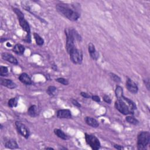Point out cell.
Returning <instances> with one entry per match:
<instances>
[{"label":"cell","mask_w":150,"mask_h":150,"mask_svg":"<svg viewBox=\"0 0 150 150\" xmlns=\"http://www.w3.org/2000/svg\"><path fill=\"white\" fill-rule=\"evenodd\" d=\"M56 9L61 15L71 21H76L80 16V14L77 11L71 8L68 4H58L56 5Z\"/></svg>","instance_id":"2"},{"label":"cell","mask_w":150,"mask_h":150,"mask_svg":"<svg viewBox=\"0 0 150 150\" xmlns=\"http://www.w3.org/2000/svg\"><path fill=\"white\" fill-rule=\"evenodd\" d=\"M126 88L127 90L133 94H136L138 92V88L136 83L130 78L127 77L126 80Z\"/></svg>","instance_id":"9"},{"label":"cell","mask_w":150,"mask_h":150,"mask_svg":"<svg viewBox=\"0 0 150 150\" xmlns=\"http://www.w3.org/2000/svg\"><path fill=\"white\" fill-rule=\"evenodd\" d=\"M45 149H53V148H50V147H47V148H45Z\"/></svg>","instance_id":"34"},{"label":"cell","mask_w":150,"mask_h":150,"mask_svg":"<svg viewBox=\"0 0 150 150\" xmlns=\"http://www.w3.org/2000/svg\"><path fill=\"white\" fill-rule=\"evenodd\" d=\"M115 94L116 96L117 99L122 98L123 95V89L120 86H117L115 90Z\"/></svg>","instance_id":"23"},{"label":"cell","mask_w":150,"mask_h":150,"mask_svg":"<svg viewBox=\"0 0 150 150\" xmlns=\"http://www.w3.org/2000/svg\"><path fill=\"white\" fill-rule=\"evenodd\" d=\"M76 31L74 29H65V35L66 36V48L68 53H69L72 49L76 47L75 40Z\"/></svg>","instance_id":"4"},{"label":"cell","mask_w":150,"mask_h":150,"mask_svg":"<svg viewBox=\"0 0 150 150\" xmlns=\"http://www.w3.org/2000/svg\"><path fill=\"white\" fill-rule=\"evenodd\" d=\"M116 109L124 115H133L137 109V105L134 101L123 96L115 102Z\"/></svg>","instance_id":"1"},{"label":"cell","mask_w":150,"mask_h":150,"mask_svg":"<svg viewBox=\"0 0 150 150\" xmlns=\"http://www.w3.org/2000/svg\"><path fill=\"white\" fill-rule=\"evenodd\" d=\"M114 147L116 148V149H119V150H121V149H124V148L120 145H118V144H115L114 145Z\"/></svg>","instance_id":"33"},{"label":"cell","mask_w":150,"mask_h":150,"mask_svg":"<svg viewBox=\"0 0 150 150\" xmlns=\"http://www.w3.org/2000/svg\"><path fill=\"white\" fill-rule=\"evenodd\" d=\"M144 84L145 85L147 89L149 90V79L146 78L144 80Z\"/></svg>","instance_id":"31"},{"label":"cell","mask_w":150,"mask_h":150,"mask_svg":"<svg viewBox=\"0 0 150 150\" xmlns=\"http://www.w3.org/2000/svg\"><path fill=\"white\" fill-rule=\"evenodd\" d=\"M1 58L3 60L11 63L13 64V65H17L18 64V61L17 59L11 53L7 52H3L1 54Z\"/></svg>","instance_id":"12"},{"label":"cell","mask_w":150,"mask_h":150,"mask_svg":"<svg viewBox=\"0 0 150 150\" xmlns=\"http://www.w3.org/2000/svg\"><path fill=\"white\" fill-rule=\"evenodd\" d=\"M125 120L127 123L132 125H137L139 124V121L133 116H127L125 118Z\"/></svg>","instance_id":"22"},{"label":"cell","mask_w":150,"mask_h":150,"mask_svg":"<svg viewBox=\"0 0 150 150\" xmlns=\"http://www.w3.org/2000/svg\"><path fill=\"white\" fill-rule=\"evenodd\" d=\"M8 105L11 108H15V107H16L18 105V99L16 97L11 98L8 100Z\"/></svg>","instance_id":"24"},{"label":"cell","mask_w":150,"mask_h":150,"mask_svg":"<svg viewBox=\"0 0 150 150\" xmlns=\"http://www.w3.org/2000/svg\"><path fill=\"white\" fill-rule=\"evenodd\" d=\"M55 80L57 82H58V83H60V84H63L64 86H67V85L69 84V81L67 79H65V78L59 77V78L56 79Z\"/></svg>","instance_id":"27"},{"label":"cell","mask_w":150,"mask_h":150,"mask_svg":"<svg viewBox=\"0 0 150 150\" xmlns=\"http://www.w3.org/2000/svg\"><path fill=\"white\" fill-rule=\"evenodd\" d=\"M28 114L32 117H36L38 115V110L37 106L35 105L30 106L28 110Z\"/></svg>","instance_id":"18"},{"label":"cell","mask_w":150,"mask_h":150,"mask_svg":"<svg viewBox=\"0 0 150 150\" xmlns=\"http://www.w3.org/2000/svg\"><path fill=\"white\" fill-rule=\"evenodd\" d=\"M91 99H92L93 101H96V102H97V103H100V102L101 101V99H100V97L98 96H97V95L92 96V97H91Z\"/></svg>","instance_id":"30"},{"label":"cell","mask_w":150,"mask_h":150,"mask_svg":"<svg viewBox=\"0 0 150 150\" xmlns=\"http://www.w3.org/2000/svg\"><path fill=\"white\" fill-rule=\"evenodd\" d=\"M109 75H110V77L111 79L112 80H113L114 82H116L117 83H120L121 82V78L118 75H117L116 74H115L114 73H110Z\"/></svg>","instance_id":"26"},{"label":"cell","mask_w":150,"mask_h":150,"mask_svg":"<svg viewBox=\"0 0 150 150\" xmlns=\"http://www.w3.org/2000/svg\"><path fill=\"white\" fill-rule=\"evenodd\" d=\"M12 51L14 52H15L16 54H17L18 55H22L24 53L25 48L24 46H23V45L17 44L14 47Z\"/></svg>","instance_id":"16"},{"label":"cell","mask_w":150,"mask_h":150,"mask_svg":"<svg viewBox=\"0 0 150 150\" xmlns=\"http://www.w3.org/2000/svg\"><path fill=\"white\" fill-rule=\"evenodd\" d=\"M0 84L3 86H5L10 89H14L17 87L16 84L12 80L4 79L2 77L0 79Z\"/></svg>","instance_id":"10"},{"label":"cell","mask_w":150,"mask_h":150,"mask_svg":"<svg viewBox=\"0 0 150 150\" xmlns=\"http://www.w3.org/2000/svg\"><path fill=\"white\" fill-rule=\"evenodd\" d=\"M80 95H81L83 97H84V98H85V99H90V98L92 97V96H91L89 93L84 92H81V93H80Z\"/></svg>","instance_id":"29"},{"label":"cell","mask_w":150,"mask_h":150,"mask_svg":"<svg viewBox=\"0 0 150 150\" xmlns=\"http://www.w3.org/2000/svg\"><path fill=\"white\" fill-rule=\"evenodd\" d=\"M71 60L76 65H80L83 61V53L76 47L72 49L69 53Z\"/></svg>","instance_id":"6"},{"label":"cell","mask_w":150,"mask_h":150,"mask_svg":"<svg viewBox=\"0 0 150 150\" xmlns=\"http://www.w3.org/2000/svg\"><path fill=\"white\" fill-rule=\"evenodd\" d=\"M13 11L17 16L20 26L25 32H27V36L25 37V38L24 39V40L25 42H26L27 43H31V28H30V25H29L28 22L25 18L23 12L21 11L19 9L16 8H14Z\"/></svg>","instance_id":"3"},{"label":"cell","mask_w":150,"mask_h":150,"mask_svg":"<svg viewBox=\"0 0 150 150\" xmlns=\"http://www.w3.org/2000/svg\"><path fill=\"white\" fill-rule=\"evenodd\" d=\"M54 133L58 137H59L62 140H67L69 138L68 135H66L62 130L58 129V128H55L54 130Z\"/></svg>","instance_id":"17"},{"label":"cell","mask_w":150,"mask_h":150,"mask_svg":"<svg viewBox=\"0 0 150 150\" xmlns=\"http://www.w3.org/2000/svg\"><path fill=\"white\" fill-rule=\"evenodd\" d=\"M47 93L49 96L53 97L58 95V90L55 86H49L47 89Z\"/></svg>","instance_id":"20"},{"label":"cell","mask_w":150,"mask_h":150,"mask_svg":"<svg viewBox=\"0 0 150 150\" xmlns=\"http://www.w3.org/2000/svg\"><path fill=\"white\" fill-rule=\"evenodd\" d=\"M56 116L58 118L69 119L72 118V113L71 110L68 109H60L58 110Z\"/></svg>","instance_id":"11"},{"label":"cell","mask_w":150,"mask_h":150,"mask_svg":"<svg viewBox=\"0 0 150 150\" xmlns=\"http://www.w3.org/2000/svg\"><path fill=\"white\" fill-rule=\"evenodd\" d=\"M8 75V69L6 66H1L0 67V75L2 77L7 76Z\"/></svg>","instance_id":"25"},{"label":"cell","mask_w":150,"mask_h":150,"mask_svg":"<svg viewBox=\"0 0 150 150\" xmlns=\"http://www.w3.org/2000/svg\"><path fill=\"white\" fill-rule=\"evenodd\" d=\"M150 142V133L148 132H141L137 136V148L145 149Z\"/></svg>","instance_id":"5"},{"label":"cell","mask_w":150,"mask_h":150,"mask_svg":"<svg viewBox=\"0 0 150 150\" xmlns=\"http://www.w3.org/2000/svg\"><path fill=\"white\" fill-rule=\"evenodd\" d=\"M34 37L35 40L36 44L39 46H42L44 44V39H43L39 34L36 32L34 33Z\"/></svg>","instance_id":"21"},{"label":"cell","mask_w":150,"mask_h":150,"mask_svg":"<svg viewBox=\"0 0 150 150\" xmlns=\"http://www.w3.org/2000/svg\"><path fill=\"white\" fill-rule=\"evenodd\" d=\"M72 104L75 105V106H76V107H77V108H80L81 107V104L78 102V101L77 100H75V99H73L72 100Z\"/></svg>","instance_id":"32"},{"label":"cell","mask_w":150,"mask_h":150,"mask_svg":"<svg viewBox=\"0 0 150 150\" xmlns=\"http://www.w3.org/2000/svg\"><path fill=\"white\" fill-rule=\"evenodd\" d=\"M19 81L25 85H31L32 84V80L29 75L26 73L21 74L18 77Z\"/></svg>","instance_id":"14"},{"label":"cell","mask_w":150,"mask_h":150,"mask_svg":"<svg viewBox=\"0 0 150 150\" xmlns=\"http://www.w3.org/2000/svg\"><path fill=\"white\" fill-rule=\"evenodd\" d=\"M103 99L104 100V102H105L106 103L108 104H111L112 103V100L110 99V97L108 96V95H104L103 97Z\"/></svg>","instance_id":"28"},{"label":"cell","mask_w":150,"mask_h":150,"mask_svg":"<svg viewBox=\"0 0 150 150\" xmlns=\"http://www.w3.org/2000/svg\"><path fill=\"white\" fill-rule=\"evenodd\" d=\"M88 51L91 58L94 60H97L99 57V54L96 51L95 45L92 43H90L88 45Z\"/></svg>","instance_id":"13"},{"label":"cell","mask_w":150,"mask_h":150,"mask_svg":"<svg viewBox=\"0 0 150 150\" xmlns=\"http://www.w3.org/2000/svg\"><path fill=\"white\" fill-rule=\"evenodd\" d=\"M5 147L9 149H16L18 148V144L15 140H10L5 143Z\"/></svg>","instance_id":"19"},{"label":"cell","mask_w":150,"mask_h":150,"mask_svg":"<svg viewBox=\"0 0 150 150\" xmlns=\"http://www.w3.org/2000/svg\"><path fill=\"white\" fill-rule=\"evenodd\" d=\"M86 123L88 125L93 127V128H97L99 126V123L97 120L93 117H86L84 119Z\"/></svg>","instance_id":"15"},{"label":"cell","mask_w":150,"mask_h":150,"mask_svg":"<svg viewBox=\"0 0 150 150\" xmlns=\"http://www.w3.org/2000/svg\"><path fill=\"white\" fill-rule=\"evenodd\" d=\"M85 140L86 143L93 150H97L101 147V143L99 140L94 135L85 133Z\"/></svg>","instance_id":"7"},{"label":"cell","mask_w":150,"mask_h":150,"mask_svg":"<svg viewBox=\"0 0 150 150\" xmlns=\"http://www.w3.org/2000/svg\"><path fill=\"white\" fill-rule=\"evenodd\" d=\"M15 126L18 132L21 136L25 138L26 139L29 138V137L30 136V132L24 124L17 121L15 122Z\"/></svg>","instance_id":"8"}]
</instances>
